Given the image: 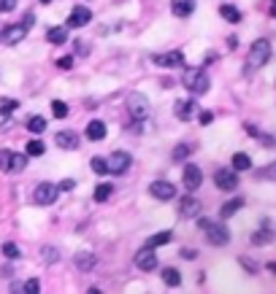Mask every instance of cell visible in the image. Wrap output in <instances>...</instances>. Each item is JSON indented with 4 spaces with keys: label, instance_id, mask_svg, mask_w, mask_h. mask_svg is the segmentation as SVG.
Returning a JSON list of instances; mask_svg holds the SVG:
<instances>
[{
    "label": "cell",
    "instance_id": "1",
    "mask_svg": "<svg viewBox=\"0 0 276 294\" xmlns=\"http://www.w3.org/2000/svg\"><path fill=\"white\" fill-rule=\"evenodd\" d=\"M182 84H184V87H187L192 95H206L209 89H212V78H209V76H206V70H200V68H190L187 73H184Z\"/></svg>",
    "mask_w": 276,
    "mask_h": 294
},
{
    "label": "cell",
    "instance_id": "2",
    "mask_svg": "<svg viewBox=\"0 0 276 294\" xmlns=\"http://www.w3.org/2000/svg\"><path fill=\"white\" fill-rule=\"evenodd\" d=\"M198 227L206 232V240H209V243H214V246H228L230 232H228V227H225V224H214V221H209V219H200Z\"/></svg>",
    "mask_w": 276,
    "mask_h": 294
},
{
    "label": "cell",
    "instance_id": "3",
    "mask_svg": "<svg viewBox=\"0 0 276 294\" xmlns=\"http://www.w3.org/2000/svg\"><path fill=\"white\" fill-rule=\"evenodd\" d=\"M268 59H271V40L268 38H257L252 46H249V70L263 68Z\"/></svg>",
    "mask_w": 276,
    "mask_h": 294
},
{
    "label": "cell",
    "instance_id": "4",
    "mask_svg": "<svg viewBox=\"0 0 276 294\" xmlns=\"http://www.w3.org/2000/svg\"><path fill=\"white\" fill-rule=\"evenodd\" d=\"M27 165V154H14L8 149H0V170L6 173H22Z\"/></svg>",
    "mask_w": 276,
    "mask_h": 294
},
{
    "label": "cell",
    "instance_id": "5",
    "mask_svg": "<svg viewBox=\"0 0 276 294\" xmlns=\"http://www.w3.org/2000/svg\"><path fill=\"white\" fill-rule=\"evenodd\" d=\"M238 170H230V167H219V170H214V186L222 192H235V186H238Z\"/></svg>",
    "mask_w": 276,
    "mask_h": 294
},
{
    "label": "cell",
    "instance_id": "6",
    "mask_svg": "<svg viewBox=\"0 0 276 294\" xmlns=\"http://www.w3.org/2000/svg\"><path fill=\"white\" fill-rule=\"evenodd\" d=\"M127 114H130V119L133 121H144L149 116V100L144 98V95H130L127 98Z\"/></svg>",
    "mask_w": 276,
    "mask_h": 294
},
{
    "label": "cell",
    "instance_id": "7",
    "mask_svg": "<svg viewBox=\"0 0 276 294\" xmlns=\"http://www.w3.org/2000/svg\"><path fill=\"white\" fill-rule=\"evenodd\" d=\"M57 195H60V186L43 181V184L36 186V192H33V200H36L38 205H52V202L57 200Z\"/></svg>",
    "mask_w": 276,
    "mask_h": 294
},
{
    "label": "cell",
    "instance_id": "8",
    "mask_svg": "<svg viewBox=\"0 0 276 294\" xmlns=\"http://www.w3.org/2000/svg\"><path fill=\"white\" fill-rule=\"evenodd\" d=\"M130 154L127 151H114L111 157H108V173L111 176H122V173H127V167H130Z\"/></svg>",
    "mask_w": 276,
    "mask_h": 294
},
{
    "label": "cell",
    "instance_id": "9",
    "mask_svg": "<svg viewBox=\"0 0 276 294\" xmlns=\"http://www.w3.org/2000/svg\"><path fill=\"white\" fill-rule=\"evenodd\" d=\"M135 267H138V270H144V273H149V270H154V267H157V254H154L152 246H144L141 251L135 254Z\"/></svg>",
    "mask_w": 276,
    "mask_h": 294
},
{
    "label": "cell",
    "instance_id": "10",
    "mask_svg": "<svg viewBox=\"0 0 276 294\" xmlns=\"http://www.w3.org/2000/svg\"><path fill=\"white\" fill-rule=\"evenodd\" d=\"M27 35V24H8V27H3V33H0V40L6 43V46H14V43H19V40Z\"/></svg>",
    "mask_w": 276,
    "mask_h": 294
},
{
    "label": "cell",
    "instance_id": "11",
    "mask_svg": "<svg viewBox=\"0 0 276 294\" xmlns=\"http://www.w3.org/2000/svg\"><path fill=\"white\" fill-rule=\"evenodd\" d=\"M182 181H184V186H187V192H195V189H200V184H203V173H200V167L198 165H184V176H182Z\"/></svg>",
    "mask_w": 276,
    "mask_h": 294
},
{
    "label": "cell",
    "instance_id": "12",
    "mask_svg": "<svg viewBox=\"0 0 276 294\" xmlns=\"http://www.w3.org/2000/svg\"><path fill=\"white\" fill-rule=\"evenodd\" d=\"M149 192H152V197H157L163 202L176 197V186L170 184V181H154V184H149Z\"/></svg>",
    "mask_w": 276,
    "mask_h": 294
},
{
    "label": "cell",
    "instance_id": "13",
    "mask_svg": "<svg viewBox=\"0 0 276 294\" xmlns=\"http://www.w3.org/2000/svg\"><path fill=\"white\" fill-rule=\"evenodd\" d=\"M200 208L203 205H200V200L192 197V192L179 200V214H182V219H195V216H200Z\"/></svg>",
    "mask_w": 276,
    "mask_h": 294
},
{
    "label": "cell",
    "instance_id": "14",
    "mask_svg": "<svg viewBox=\"0 0 276 294\" xmlns=\"http://www.w3.org/2000/svg\"><path fill=\"white\" fill-rule=\"evenodd\" d=\"M154 65L160 68H182L184 65V54L182 52H165V54H154L152 57Z\"/></svg>",
    "mask_w": 276,
    "mask_h": 294
},
{
    "label": "cell",
    "instance_id": "15",
    "mask_svg": "<svg viewBox=\"0 0 276 294\" xmlns=\"http://www.w3.org/2000/svg\"><path fill=\"white\" fill-rule=\"evenodd\" d=\"M89 22H92V11L87 6H76L71 11V17H68V27H84Z\"/></svg>",
    "mask_w": 276,
    "mask_h": 294
},
{
    "label": "cell",
    "instance_id": "16",
    "mask_svg": "<svg viewBox=\"0 0 276 294\" xmlns=\"http://www.w3.org/2000/svg\"><path fill=\"white\" fill-rule=\"evenodd\" d=\"M54 143H57L60 149H65V151H73L79 146V135L71 133V130H60V133L54 135Z\"/></svg>",
    "mask_w": 276,
    "mask_h": 294
},
{
    "label": "cell",
    "instance_id": "17",
    "mask_svg": "<svg viewBox=\"0 0 276 294\" xmlns=\"http://www.w3.org/2000/svg\"><path fill=\"white\" fill-rule=\"evenodd\" d=\"M170 11L176 14V17H192L195 11V0H170Z\"/></svg>",
    "mask_w": 276,
    "mask_h": 294
},
{
    "label": "cell",
    "instance_id": "18",
    "mask_svg": "<svg viewBox=\"0 0 276 294\" xmlns=\"http://www.w3.org/2000/svg\"><path fill=\"white\" fill-rule=\"evenodd\" d=\"M198 111V105H195V100H176V116L182 121H190L192 119V114Z\"/></svg>",
    "mask_w": 276,
    "mask_h": 294
},
{
    "label": "cell",
    "instance_id": "19",
    "mask_svg": "<svg viewBox=\"0 0 276 294\" xmlns=\"http://www.w3.org/2000/svg\"><path fill=\"white\" fill-rule=\"evenodd\" d=\"M106 121H100V119H95V121H89L87 124V138L89 140H103L106 138Z\"/></svg>",
    "mask_w": 276,
    "mask_h": 294
},
{
    "label": "cell",
    "instance_id": "20",
    "mask_svg": "<svg viewBox=\"0 0 276 294\" xmlns=\"http://www.w3.org/2000/svg\"><path fill=\"white\" fill-rule=\"evenodd\" d=\"M73 265H76L82 273H89V270L95 267V256L89 254V251H82V254H76V256H73Z\"/></svg>",
    "mask_w": 276,
    "mask_h": 294
},
{
    "label": "cell",
    "instance_id": "21",
    "mask_svg": "<svg viewBox=\"0 0 276 294\" xmlns=\"http://www.w3.org/2000/svg\"><path fill=\"white\" fill-rule=\"evenodd\" d=\"M192 151H195V143H179L176 149L170 151V159H173V162H184Z\"/></svg>",
    "mask_w": 276,
    "mask_h": 294
},
{
    "label": "cell",
    "instance_id": "22",
    "mask_svg": "<svg viewBox=\"0 0 276 294\" xmlns=\"http://www.w3.org/2000/svg\"><path fill=\"white\" fill-rule=\"evenodd\" d=\"M241 208H244V200H241V197H235V200H228V202L222 205V211H219V216H222V219H230L233 214H238Z\"/></svg>",
    "mask_w": 276,
    "mask_h": 294
},
{
    "label": "cell",
    "instance_id": "23",
    "mask_svg": "<svg viewBox=\"0 0 276 294\" xmlns=\"http://www.w3.org/2000/svg\"><path fill=\"white\" fill-rule=\"evenodd\" d=\"M46 40H49V43H54V46L65 43V40H68V27H52L46 33Z\"/></svg>",
    "mask_w": 276,
    "mask_h": 294
},
{
    "label": "cell",
    "instance_id": "24",
    "mask_svg": "<svg viewBox=\"0 0 276 294\" xmlns=\"http://www.w3.org/2000/svg\"><path fill=\"white\" fill-rule=\"evenodd\" d=\"M163 283L176 289L179 283H182V273H179L176 267H165V270H163Z\"/></svg>",
    "mask_w": 276,
    "mask_h": 294
},
{
    "label": "cell",
    "instance_id": "25",
    "mask_svg": "<svg viewBox=\"0 0 276 294\" xmlns=\"http://www.w3.org/2000/svg\"><path fill=\"white\" fill-rule=\"evenodd\" d=\"M173 240V232L170 230H165V232H157V235H152L147 240V246H152V248H160V246H165V243H170Z\"/></svg>",
    "mask_w": 276,
    "mask_h": 294
},
{
    "label": "cell",
    "instance_id": "26",
    "mask_svg": "<svg viewBox=\"0 0 276 294\" xmlns=\"http://www.w3.org/2000/svg\"><path fill=\"white\" fill-rule=\"evenodd\" d=\"M219 14H222V19H225V22H230V24L241 22V11L235 6H228V3H225V6L219 8Z\"/></svg>",
    "mask_w": 276,
    "mask_h": 294
},
{
    "label": "cell",
    "instance_id": "27",
    "mask_svg": "<svg viewBox=\"0 0 276 294\" xmlns=\"http://www.w3.org/2000/svg\"><path fill=\"white\" fill-rule=\"evenodd\" d=\"M271 237H274V232L268 230V221H265V224H263V230H260V232H255V235H252V243H255V246H265V243H271Z\"/></svg>",
    "mask_w": 276,
    "mask_h": 294
},
{
    "label": "cell",
    "instance_id": "28",
    "mask_svg": "<svg viewBox=\"0 0 276 294\" xmlns=\"http://www.w3.org/2000/svg\"><path fill=\"white\" fill-rule=\"evenodd\" d=\"M233 167L235 170H249L252 167V159H249V154H244V151H238V154H233Z\"/></svg>",
    "mask_w": 276,
    "mask_h": 294
},
{
    "label": "cell",
    "instance_id": "29",
    "mask_svg": "<svg viewBox=\"0 0 276 294\" xmlns=\"http://www.w3.org/2000/svg\"><path fill=\"white\" fill-rule=\"evenodd\" d=\"M111 192H114V186L111 184H98V186H95V202H106L108 200V197H111Z\"/></svg>",
    "mask_w": 276,
    "mask_h": 294
},
{
    "label": "cell",
    "instance_id": "30",
    "mask_svg": "<svg viewBox=\"0 0 276 294\" xmlns=\"http://www.w3.org/2000/svg\"><path fill=\"white\" fill-rule=\"evenodd\" d=\"M27 130L30 133H43V130H46V119H43V116H30L27 119Z\"/></svg>",
    "mask_w": 276,
    "mask_h": 294
},
{
    "label": "cell",
    "instance_id": "31",
    "mask_svg": "<svg viewBox=\"0 0 276 294\" xmlns=\"http://www.w3.org/2000/svg\"><path fill=\"white\" fill-rule=\"evenodd\" d=\"M92 173H98V176H106L108 173V159H103V157H92Z\"/></svg>",
    "mask_w": 276,
    "mask_h": 294
},
{
    "label": "cell",
    "instance_id": "32",
    "mask_svg": "<svg viewBox=\"0 0 276 294\" xmlns=\"http://www.w3.org/2000/svg\"><path fill=\"white\" fill-rule=\"evenodd\" d=\"M43 151H46L43 140H30L27 143V157H43Z\"/></svg>",
    "mask_w": 276,
    "mask_h": 294
},
{
    "label": "cell",
    "instance_id": "33",
    "mask_svg": "<svg viewBox=\"0 0 276 294\" xmlns=\"http://www.w3.org/2000/svg\"><path fill=\"white\" fill-rule=\"evenodd\" d=\"M3 254H6V259H19L22 251H19L17 243H3Z\"/></svg>",
    "mask_w": 276,
    "mask_h": 294
},
{
    "label": "cell",
    "instance_id": "34",
    "mask_svg": "<svg viewBox=\"0 0 276 294\" xmlns=\"http://www.w3.org/2000/svg\"><path fill=\"white\" fill-rule=\"evenodd\" d=\"M52 114L57 116V119H65V116H68V105H65L63 100H52Z\"/></svg>",
    "mask_w": 276,
    "mask_h": 294
},
{
    "label": "cell",
    "instance_id": "35",
    "mask_svg": "<svg viewBox=\"0 0 276 294\" xmlns=\"http://www.w3.org/2000/svg\"><path fill=\"white\" fill-rule=\"evenodd\" d=\"M17 108H19V100H3V103H0V114L3 116H11Z\"/></svg>",
    "mask_w": 276,
    "mask_h": 294
},
{
    "label": "cell",
    "instance_id": "36",
    "mask_svg": "<svg viewBox=\"0 0 276 294\" xmlns=\"http://www.w3.org/2000/svg\"><path fill=\"white\" fill-rule=\"evenodd\" d=\"M24 292H27V294H36L38 292V289H41V283H38V278H30V281H24Z\"/></svg>",
    "mask_w": 276,
    "mask_h": 294
},
{
    "label": "cell",
    "instance_id": "37",
    "mask_svg": "<svg viewBox=\"0 0 276 294\" xmlns=\"http://www.w3.org/2000/svg\"><path fill=\"white\" fill-rule=\"evenodd\" d=\"M198 121L203 124V127H206V124H212V121H214V111H200V114H198Z\"/></svg>",
    "mask_w": 276,
    "mask_h": 294
},
{
    "label": "cell",
    "instance_id": "38",
    "mask_svg": "<svg viewBox=\"0 0 276 294\" xmlns=\"http://www.w3.org/2000/svg\"><path fill=\"white\" fill-rule=\"evenodd\" d=\"M57 248H52V246H46V248H43V259H46V262H57Z\"/></svg>",
    "mask_w": 276,
    "mask_h": 294
},
{
    "label": "cell",
    "instance_id": "39",
    "mask_svg": "<svg viewBox=\"0 0 276 294\" xmlns=\"http://www.w3.org/2000/svg\"><path fill=\"white\" fill-rule=\"evenodd\" d=\"M14 6H17V0H0V14L14 11Z\"/></svg>",
    "mask_w": 276,
    "mask_h": 294
},
{
    "label": "cell",
    "instance_id": "40",
    "mask_svg": "<svg viewBox=\"0 0 276 294\" xmlns=\"http://www.w3.org/2000/svg\"><path fill=\"white\" fill-rule=\"evenodd\" d=\"M57 68L71 70V68H73V57H63V59H57Z\"/></svg>",
    "mask_w": 276,
    "mask_h": 294
},
{
    "label": "cell",
    "instance_id": "41",
    "mask_svg": "<svg viewBox=\"0 0 276 294\" xmlns=\"http://www.w3.org/2000/svg\"><path fill=\"white\" fill-rule=\"evenodd\" d=\"M241 265L247 267V270H249V273H257V265H255V262H252V259H247V256H244V259H241Z\"/></svg>",
    "mask_w": 276,
    "mask_h": 294
},
{
    "label": "cell",
    "instance_id": "42",
    "mask_svg": "<svg viewBox=\"0 0 276 294\" xmlns=\"http://www.w3.org/2000/svg\"><path fill=\"white\" fill-rule=\"evenodd\" d=\"M182 256H184V259H195L198 251H195V248H182Z\"/></svg>",
    "mask_w": 276,
    "mask_h": 294
},
{
    "label": "cell",
    "instance_id": "43",
    "mask_svg": "<svg viewBox=\"0 0 276 294\" xmlns=\"http://www.w3.org/2000/svg\"><path fill=\"white\" fill-rule=\"evenodd\" d=\"M73 186H76V181H71V178H65L63 184H60V189H63V192H71Z\"/></svg>",
    "mask_w": 276,
    "mask_h": 294
},
{
    "label": "cell",
    "instance_id": "44",
    "mask_svg": "<svg viewBox=\"0 0 276 294\" xmlns=\"http://www.w3.org/2000/svg\"><path fill=\"white\" fill-rule=\"evenodd\" d=\"M33 22H36V17H33V14H24V24H27V27H33Z\"/></svg>",
    "mask_w": 276,
    "mask_h": 294
},
{
    "label": "cell",
    "instance_id": "45",
    "mask_svg": "<svg viewBox=\"0 0 276 294\" xmlns=\"http://www.w3.org/2000/svg\"><path fill=\"white\" fill-rule=\"evenodd\" d=\"M0 275H3V278H11L14 270H11V267H3V270H0Z\"/></svg>",
    "mask_w": 276,
    "mask_h": 294
},
{
    "label": "cell",
    "instance_id": "46",
    "mask_svg": "<svg viewBox=\"0 0 276 294\" xmlns=\"http://www.w3.org/2000/svg\"><path fill=\"white\" fill-rule=\"evenodd\" d=\"M268 270H271V273H274V275H276V262H268Z\"/></svg>",
    "mask_w": 276,
    "mask_h": 294
},
{
    "label": "cell",
    "instance_id": "47",
    "mask_svg": "<svg viewBox=\"0 0 276 294\" xmlns=\"http://www.w3.org/2000/svg\"><path fill=\"white\" fill-rule=\"evenodd\" d=\"M41 3H52V0H41Z\"/></svg>",
    "mask_w": 276,
    "mask_h": 294
}]
</instances>
